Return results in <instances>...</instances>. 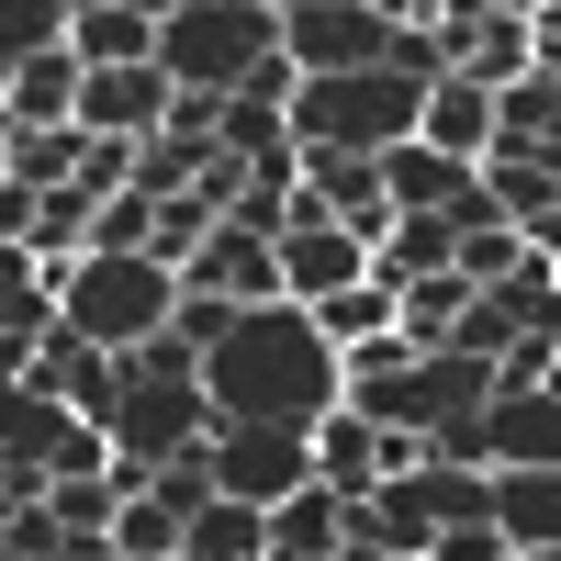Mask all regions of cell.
Returning a JSON list of instances; mask_svg holds the SVG:
<instances>
[{"instance_id": "6da1fadb", "label": "cell", "mask_w": 561, "mask_h": 561, "mask_svg": "<svg viewBox=\"0 0 561 561\" xmlns=\"http://www.w3.org/2000/svg\"><path fill=\"white\" fill-rule=\"evenodd\" d=\"M203 393H214V427H314L348 393V370L314 304H237V325L203 348Z\"/></svg>"}, {"instance_id": "7402d4cb", "label": "cell", "mask_w": 561, "mask_h": 561, "mask_svg": "<svg viewBox=\"0 0 561 561\" xmlns=\"http://www.w3.org/2000/svg\"><path fill=\"white\" fill-rule=\"evenodd\" d=\"M90 214H102V192H90V180H57L23 248H34V259H79V248H90Z\"/></svg>"}, {"instance_id": "5bb4252c", "label": "cell", "mask_w": 561, "mask_h": 561, "mask_svg": "<svg viewBox=\"0 0 561 561\" xmlns=\"http://www.w3.org/2000/svg\"><path fill=\"white\" fill-rule=\"evenodd\" d=\"M79 79H90L79 45H45V57H23L12 90H0V124H12V135H23V124H79Z\"/></svg>"}, {"instance_id": "cb8c5ba5", "label": "cell", "mask_w": 561, "mask_h": 561, "mask_svg": "<svg viewBox=\"0 0 561 561\" xmlns=\"http://www.w3.org/2000/svg\"><path fill=\"white\" fill-rule=\"evenodd\" d=\"M68 0H0V68H23V57H45V45H68Z\"/></svg>"}, {"instance_id": "7c38bea8", "label": "cell", "mask_w": 561, "mask_h": 561, "mask_svg": "<svg viewBox=\"0 0 561 561\" xmlns=\"http://www.w3.org/2000/svg\"><path fill=\"white\" fill-rule=\"evenodd\" d=\"M483 192H494V214L517 225V237H539V225L561 214V147H494Z\"/></svg>"}, {"instance_id": "d590c367", "label": "cell", "mask_w": 561, "mask_h": 561, "mask_svg": "<svg viewBox=\"0 0 561 561\" xmlns=\"http://www.w3.org/2000/svg\"><path fill=\"white\" fill-rule=\"evenodd\" d=\"M370 12H382V23H438L449 0H370Z\"/></svg>"}, {"instance_id": "b9f144b4", "label": "cell", "mask_w": 561, "mask_h": 561, "mask_svg": "<svg viewBox=\"0 0 561 561\" xmlns=\"http://www.w3.org/2000/svg\"><path fill=\"white\" fill-rule=\"evenodd\" d=\"M68 12H102V0H68Z\"/></svg>"}, {"instance_id": "9a60e30c", "label": "cell", "mask_w": 561, "mask_h": 561, "mask_svg": "<svg viewBox=\"0 0 561 561\" xmlns=\"http://www.w3.org/2000/svg\"><path fill=\"white\" fill-rule=\"evenodd\" d=\"M337 550H348V494L304 483L270 505V561H337Z\"/></svg>"}, {"instance_id": "4fadbf2b", "label": "cell", "mask_w": 561, "mask_h": 561, "mask_svg": "<svg viewBox=\"0 0 561 561\" xmlns=\"http://www.w3.org/2000/svg\"><path fill=\"white\" fill-rule=\"evenodd\" d=\"M304 438H314V483H325V494H348V505H359L370 483H382V427H370L359 404H325Z\"/></svg>"}, {"instance_id": "5b68a950", "label": "cell", "mask_w": 561, "mask_h": 561, "mask_svg": "<svg viewBox=\"0 0 561 561\" xmlns=\"http://www.w3.org/2000/svg\"><path fill=\"white\" fill-rule=\"evenodd\" d=\"M393 23L370 0H280V57L304 79H337V68H382Z\"/></svg>"}, {"instance_id": "4316f807", "label": "cell", "mask_w": 561, "mask_h": 561, "mask_svg": "<svg viewBox=\"0 0 561 561\" xmlns=\"http://www.w3.org/2000/svg\"><path fill=\"white\" fill-rule=\"evenodd\" d=\"M517 259H528V237H517V225H472V237H460V259H449V270L472 280V293H494V280L517 270Z\"/></svg>"}, {"instance_id": "d4e9b609", "label": "cell", "mask_w": 561, "mask_h": 561, "mask_svg": "<svg viewBox=\"0 0 561 561\" xmlns=\"http://www.w3.org/2000/svg\"><path fill=\"white\" fill-rule=\"evenodd\" d=\"M214 225H225V214H214L203 192H169V203H158V225H147V259H169V270H192V248L214 237Z\"/></svg>"}, {"instance_id": "8d00e7d4", "label": "cell", "mask_w": 561, "mask_h": 561, "mask_svg": "<svg viewBox=\"0 0 561 561\" xmlns=\"http://www.w3.org/2000/svg\"><path fill=\"white\" fill-rule=\"evenodd\" d=\"M528 248H539V259H550V270H561V214H550V225H539V237H528Z\"/></svg>"}, {"instance_id": "e0dca14e", "label": "cell", "mask_w": 561, "mask_h": 561, "mask_svg": "<svg viewBox=\"0 0 561 561\" xmlns=\"http://www.w3.org/2000/svg\"><path fill=\"white\" fill-rule=\"evenodd\" d=\"M314 325H325L337 348H370V337H393V325H404V293L382 280V259H370L348 293H325V304H314Z\"/></svg>"}, {"instance_id": "ffe728a7", "label": "cell", "mask_w": 561, "mask_h": 561, "mask_svg": "<svg viewBox=\"0 0 561 561\" xmlns=\"http://www.w3.org/2000/svg\"><path fill=\"white\" fill-rule=\"evenodd\" d=\"M45 325H57V270L23 237H0V337H45Z\"/></svg>"}, {"instance_id": "f1b7e54d", "label": "cell", "mask_w": 561, "mask_h": 561, "mask_svg": "<svg viewBox=\"0 0 561 561\" xmlns=\"http://www.w3.org/2000/svg\"><path fill=\"white\" fill-rule=\"evenodd\" d=\"M147 225H158L147 192H102V214H90V248H147ZM90 248H79V259H90Z\"/></svg>"}, {"instance_id": "7a4b0ae2", "label": "cell", "mask_w": 561, "mask_h": 561, "mask_svg": "<svg viewBox=\"0 0 561 561\" xmlns=\"http://www.w3.org/2000/svg\"><path fill=\"white\" fill-rule=\"evenodd\" d=\"M45 270H57V325L113 348V359L169 337V314H180V270L147 248H90V259H45Z\"/></svg>"}, {"instance_id": "836d02e7", "label": "cell", "mask_w": 561, "mask_h": 561, "mask_svg": "<svg viewBox=\"0 0 561 561\" xmlns=\"http://www.w3.org/2000/svg\"><path fill=\"white\" fill-rule=\"evenodd\" d=\"M34 214H45L34 180H0V237H34Z\"/></svg>"}, {"instance_id": "30bf717a", "label": "cell", "mask_w": 561, "mask_h": 561, "mask_svg": "<svg viewBox=\"0 0 561 561\" xmlns=\"http://www.w3.org/2000/svg\"><path fill=\"white\" fill-rule=\"evenodd\" d=\"M180 280H192V293H225V304H293V293H280V248L248 237V225H214Z\"/></svg>"}, {"instance_id": "60d3db41", "label": "cell", "mask_w": 561, "mask_h": 561, "mask_svg": "<svg viewBox=\"0 0 561 561\" xmlns=\"http://www.w3.org/2000/svg\"><path fill=\"white\" fill-rule=\"evenodd\" d=\"M505 561H561V550H505Z\"/></svg>"}, {"instance_id": "44dd1931", "label": "cell", "mask_w": 561, "mask_h": 561, "mask_svg": "<svg viewBox=\"0 0 561 561\" xmlns=\"http://www.w3.org/2000/svg\"><path fill=\"white\" fill-rule=\"evenodd\" d=\"M460 259V225L449 214H393V237H382V280L404 293V280H427V270H449Z\"/></svg>"}, {"instance_id": "ab89813d", "label": "cell", "mask_w": 561, "mask_h": 561, "mask_svg": "<svg viewBox=\"0 0 561 561\" xmlns=\"http://www.w3.org/2000/svg\"><path fill=\"white\" fill-rule=\"evenodd\" d=\"M34 561H90V550H34Z\"/></svg>"}, {"instance_id": "ac0fdd59", "label": "cell", "mask_w": 561, "mask_h": 561, "mask_svg": "<svg viewBox=\"0 0 561 561\" xmlns=\"http://www.w3.org/2000/svg\"><path fill=\"white\" fill-rule=\"evenodd\" d=\"M68 45H79V68H147V57H158V12L102 0V12H79V23H68Z\"/></svg>"}, {"instance_id": "9c48e42d", "label": "cell", "mask_w": 561, "mask_h": 561, "mask_svg": "<svg viewBox=\"0 0 561 561\" xmlns=\"http://www.w3.org/2000/svg\"><path fill=\"white\" fill-rule=\"evenodd\" d=\"M280 293L293 304H325V293H348V280L370 270V248L348 237V225H325V214H304V225H280Z\"/></svg>"}, {"instance_id": "603a6c76", "label": "cell", "mask_w": 561, "mask_h": 561, "mask_svg": "<svg viewBox=\"0 0 561 561\" xmlns=\"http://www.w3.org/2000/svg\"><path fill=\"white\" fill-rule=\"evenodd\" d=\"M79 158H90V135H79V124H23V135H12V180H34V192L79 180Z\"/></svg>"}, {"instance_id": "74e56055", "label": "cell", "mask_w": 561, "mask_h": 561, "mask_svg": "<svg viewBox=\"0 0 561 561\" xmlns=\"http://www.w3.org/2000/svg\"><path fill=\"white\" fill-rule=\"evenodd\" d=\"M550 147H561V68H550Z\"/></svg>"}, {"instance_id": "484cf974", "label": "cell", "mask_w": 561, "mask_h": 561, "mask_svg": "<svg viewBox=\"0 0 561 561\" xmlns=\"http://www.w3.org/2000/svg\"><path fill=\"white\" fill-rule=\"evenodd\" d=\"M214 147H180V135H147V147H135V192L147 203H169V192H192V169H203Z\"/></svg>"}, {"instance_id": "f546056e", "label": "cell", "mask_w": 561, "mask_h": 561, "mask_svg": "<svg viewBox=\"0 0 561 561\" xmlns=\"http://www.w3.org/2000/svg\"><path fill=\"white\" fill-rule=\"evenodd\" d=\"M225 325H237V304H225V293H192V280H180V314H169V337L203 359V348L225 337Z\"/></svg>"}, {"instance_id": "277c9868", "label": "cell", "mask_w": 561, "mask_h": 561, "mask_svg": "<svg viewBox=\"0 0 561 561\" xmlns=\"http://www.w3.org/2000/svg\"><path fill=\"white\" fill-rule=\"evenodd\" d=\"M270 45H280V0H192L158 23V68L180 90H237Z\"/></svg>"}, {"instance_id": "8fae6325", "label": "cell", "mask_w": 561, "mask_h": 561, "mask_svg": "<svg viewBox=\"0 0 561 561\" xmlns=\"http://www.w3.org/2000/svg\"><path fill=\"white\" fill-rule=\"evenodd\" d=\"M415 147H438V158H494V90L460 79V68H438L427 102H415Z\"/></svg>"}, {"instance_id": "ba28073f", "label": "cell", "mask_w": 561, "mask_h": 561, "mask_svg": "<svg viewBox=\"0 0 561 561\" xmlns=\"http://www.w3.org/2000/svg\"><path fill=\"white\" fill-rule=\"evenodd\" d=\"M169 102H180V79L147 57V68H90L79 79V135H135V147H147V135L169 124Z\"/></svg>"}, {"instance_id": "e575fe53", "label": "cell", "mask_w": 561, "mask_h": 561, "mask_svg": "<svg viewBox=\"0 0 561 561\" xmlns=\"http://www.w3.org/2000/svg\"><path fill=\"white\" fill-rule=\"evenodd\" d=\"M528 45H539V68H561V0H539V12H528Z\"/></svg>"}, {"instance_id": "d6986e66", "label": "cell", "mask_w": 561, "mask_h": 561, "mask_svg": "<svg viewBox=\"0 0 561 561\" xmlns=\"http://www.w3.org/2000/svg\"><path fill=\"white\" fill-rule=\"evenodd\" d=\"M180 550H192V561H270V505H237V494H214V505H192Z\"/></svg>"}, {"instance_id": "7bdbcfd3", "label": "cell", "mask_w": 561, "mask_h": 561, "mask_svg": "<svg viewBox=\"0 0 561 561\" xmlns=\"http://www.w3.org/2000/svg\"><path fill=\"white\" fill-rule=\"evenodd\" d=\"M0 90H12V68H0Z\"/></svg>"}, {"instance_id": "1f68e13d", "label": "cell", "mask_w": 561, "mask_h": 561, "mask_svg": "<svg viewBox=\"0 0 561 561\" xmlns=\"http://www.w3.org/2000/svg\"><path fill=\"white\" fill-rule=\"evenodd\" d=\"M427 561H505V528H494V517H460V528H438Z\"/></svg>"}, {"instance_id": "4dcf8cb0", "label": "cell", "mask_w": 561, "mask_h": 561, "mask_svg": "<svg viewBox=\"0 0 561 561\" xmlns=\"http://www.w3.org/2000/svg\"><path fill=\"white\" fill-rule=\"evenodd\" d=\"M158 505H180V528H192V505H214V460L203 449H180V460H158V483H147Z\"/></svg>"}, {"instance_id": "8992f818", "label": "cell", "mask_w": 561, "mask_h": 561, "mask_svg": "<svg viewBox=\"0 0 561 561\" xmlns=\"http://www.w3.org/2000/svg\"><path fill=\"white\" fill-rule=\"evenodd\" d=\"M203 460H214V494H237V505H280V494L314 483V438L304 427H214Z\"/></svg>"}, {"instance_id": "d6a6232c", "label": "cell", "mask_w": 561, "mask_h": 561, "mask_svg": "<svg viewBox=\"0 0 561 561\" xmlns=\"http://www.w3.org/2000/svg\"><path fill=\"white\" fill-rule=\"evenodd\" d=\"M34 550H68L57 505H12V561H34Z\"/></svg>"}, {"instance_id": "f35d334b", "label": "cell", "mask_w": 561, "mask_h": 561, "mask_svg": "<svg viewBox=\"0 0 561 561\" xmlns=\"http://www.w3.org/2000/svg\"><path fill=\"white\" fill-rule=\"evenodd\" d=\"M0 180H12V124H0Z\"/></svg>"}, {"instance_id": "3957f363", "label": "cell", "mask_w": 561, "mask_h": 561, "mask_svg": "<svg viewBox=\"0 0 561 561\" xmlns=\"http://www.w3.org/2000/svg\"><path fill=\"white\" fill-rule=\"evenodd\" d=\"M415 102L427 79L404 68H337V79H304L293 90V147H348V158H382L415 135Z\"/></svg>"}, {"instance_id": "2e32d148", "label": "cell", "mask_w": 561, "mask_h": 561, "mask_svg": "<svg viewBox=\"0 0 561 561\" xmlns=\"http://www.w3.org/2000/svg\"><path fill=\"white\" fill-rule=\"evenodd\" d=\"M494 528L505 550H561V472H494Z\"/></svg>"}, {"instance_id": "83f0119b", "label": "cell", "mask_w": 561, "mask_h": 561, "mask_svg": "<svg viewBox=\"0 0 561 561\" xmlns=\"http://www.w3.org/2000/svg\"><path fill=\"white\" fill-rule=\"evenodd\" d=\"M113 550H180V505L124 494V505H113Z\"/></svg>"}, {"instance_id": "52a82bcc", "label": "cell", "mask_w": 561, "mask_h": 561, "mask_svg": "<svg viewBox=\"0 0 561 561\" xmlns=\"http://www.w3.org/2000/svg\"><path fill=\"white\" fill-rule=\"evenodd\" d=\"M483 472H561V393L550 382H505L483 404Z\"/></svg>"}]
</instances>
